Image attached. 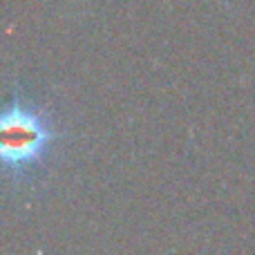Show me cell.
Returning a JSON list of instances; mask_svg holds the SVG:
<instances>
[{
	"label": "cell",
	"mask_w": 255,
	"mask_h": 255,
	"mask_svg": "<svg viewBox=\"0 0 255 255\" xmlns=\"http://www.w3.org/2000/svg\"><path fill=\"white\" fill-rule=\"evenodd\" d=\"M54 141V132L49 121L22 101H13L4 108L0 119V157L4 170L11 172L16 179L31 172Z\"/></svg>",
	"instance_id": "cell-1"
}]
</instances>
